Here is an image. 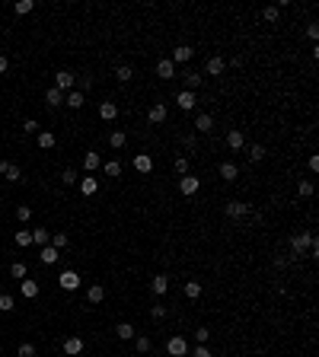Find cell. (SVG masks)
Returning <instances> with one entry per match:
<instances>
[{
	"label": "cell",
	"instance_id": "25",
	"mask_svg": "<svg viewBox=\"0 0 319 357\" xmlns=\"http://www.w3.org/2000/svg\"><path fill=\"white\" fill-rule=\"evenodd\" d=\"M32 10H35V0H16V3H13L16 16H26V13H32Z\"/></svg>",
	"mask_w": 319,
	"mask_h": 357
},
{
	"label": "cell",
	"instance_id": "52",
	"mask_svg": "<svg viewBox=\"0 0 319 357\" xmlns=\"http://www.w3.org/2000/svg\"><path fill=\"white\" fill-rule=\"evenodd\" d=\"M207 335H211L207 328H198V332H195V341H198V344H205V341H207Z\"/></svg>",
	"mask_w": 319,
	"mask_h": 357
},
{
	"label": "cell",
	"instance_id": "7",
	"mask_svg": "<svg viewBox=\"0 0 319 357\" xmlns=\"http://www.w3.org/2000/svg\"><path fill=\"white\" fill-rule=\"evenodd\" d=\"M58 284H61L64 290H77V287H80V274L67 268V271H61V274H58Z\"/></svg>",
	"mask_w": 319,
	"mask_h": 357
},
{
	"label": "cell",
	"instance_id": "47",
	"mask_svg": "<svg viewBox=\"0 0 319 357\" xmlns=\"http://www.w3.org/2000/svg\"><path fill=\"white\" fill-rule=\"evenodd\" d=\"M23 131H26V134H38L42 128H38V122H35V118H29V122H23Z\"/></svg>",
	"mask_w": 319,
	"mask_h": 357
},
{
	"label": "cell",
	"instance_id": "12",
	"mask_svg": "<svg viewBox=\"0 0 319 357\" xmlns=\"http://www.w3.org/2000/svg\"><path fill=\"white\" fill-rule=\"evenodd\" d=\"M195 102H198L195 93H189V90H182L179 96H175V106L182 109V112H191V109H195Z\"/></svg>",
	"mask_w": 319,
	"mask_h": 357
},
{
	"label": "cell",
	"instance_id": "43",
	"mask_svg": "<svg viewBox=\"0 0 319 357\" xmlns=\"http://www.w3.org/2000/svg\"><path fill=\"white\" fill-rule=\"evenodd\" d=\"M106 175L118 179V175H122V163H118V160H109V163H106Z\"/></svg>",
	"mask_w": 319,
	"mask_h": 357
},
{
	"label": "cell",
	"instance_id": "24",
	"mask_svg": "<svg viewBox=\"0 0 319 357\" xmlns=\"http://www.w3.org/2000/svg\"><path fill=\"white\" fill-rule=\"evenodd\" d=\"M96 188H99L96 175H83V179H80V191H83V195H96Z\"/></svg>",
	"mask_w": 319,
	"mask_h": 357
},
{
	"label": "cell",
	"instance_id": "37",
	"mask_svg": "<svg viewBox=\"0 0 319 357\" xmlns=\"http://www.w3.org/2000/svg\"><path fill=\"white\" fill-rule=\"evenodd\" d=\"M185 296H189V300H198V296H201V284H198V281H185Z\"/></svg>",
	"mask_w": 319,
	"mask_h": 357
},
{
	"label": "cell",
	"instance_id": "3",
	"mask_svg": "<svg viewBox=\"0 0 319 357\" xmlns=\"http://www.w3.org/2000/svg\"><path fill=\"white\" fill-rule=\"evenodd\" d=\"M166 354L169 357H185L189 354V341H185L182 335H173V338L166 341Z\"/></svg>",
	"mask_w": 319,
	"mask_h": 357
},
{
	"label": "cell",
	"instance_id": "38",
	"mask_svg": "<svg viewBox=\"0 0 319 357\" xmlns=\"http://www.w3.org/2000/svg\"><path fill=\"white\" fill-rule=\"evenodd\" d=\"M249 160L252 163H262V160H265V147H262V144H252L249 147Z\"/></svg>",
	"mask_w": 319,
	"mask_h": 357
},
{
	"label": "cell",
	"instance_id": "40",
	"mask_svg": "<svg viewBox=\"0 0 319 357\" xmlns=\"http://www.w3.org/2000/svg\"><path fill=\"white\" fill-rule=\"evenodd\" d=\"M61 182H64V185H74V182H80V175H77V169H74V166H67V169L61 172Z\"/></svg>",
	"mask_w": 319,
	"mask_h": 357
},
{
	"label": "cell",
	"instance_id": "2",
	"mask_svg": "<svg viewBox=\"0 0 319 357\" xmlns=\"http://www.w3.org/2000/svg\"><path fill=\"white\" fill-rule=\"evenodd\" d=\"M223 214H227L230 220H243V217H249V204H246V201H227V204H223Z\"/></svg>",
	"mask_w": 319,
	"mask_h": 357
},
{
	"label": "cell",
	"instance_id": "54",
	"mask_svg": "<svg viewBox=\"0 0 319 357\" xmlns=\"http://www.w3.org/2000/svg\"><path fill=\"white\" fill-rule=\"evenodd\" d=\"M7 67H10V61H7V54H0V74H7Z\"/></svg>",
	"mask_w": 319,
	"mask_h": 357
},
{
	"label": "cell",
	"instance_id": "32",
	"mask_svg": "<svg viewBox=\"0 0 319 357\" xmlns=\"http://www.w3.org/2000/svg\"><path fill=\"white\" fill-rule=\"evenodd\" d=\"M16 246H19V249L32 246V230H16Z\"/></svg>",
	"mask_w": 319,
	"mask_h": 357
},
{
	"label": "cell",
	"instance_id": "49",
	"mask_svg": "<svg viewBox=\"0 0 319 357\" xmlns=\"http://www.w3.org/2000/svg\"><path fill=\"white\" fill-rule=\"evenodd\" d=\"M77 83H80V93L93 90V77H77Z\"/></svg>",
	"mask_w": 319,
	"mask_h": 357
},
{
	"label": "cell",
	"instance_id": "27",
	"mask_svg": "<svg viewBox=\"0 0 319 357\" xmlns=\"http://www.w3.org/2000/svg\"><path fill=\"white\" fill-rule=\"evenodd\" d=\"M182 77H185V90H189V93H195L198 86H201V77H198L195 70H185Z\"/></svg>",
	"mask_w": 319,
	"mask_h": 357
},
{
	"label": "cell",
	"instance_id": "41",
	"mask_svg": "<svg viewBox=\"0 0 319 357\" xmlns=\"http://www.w3.org/2000/svg\"><path fill=\"white\" fill-rule=\"evenodd\" d=\"M313 191H316V188H313L310 179H300V185H297V195H300V198H310Z\"/></svg>",
	"mask_w": 319,
	"mask_h": 357
},
{
	"label": "cell",
	"instance_id": "5",
	"mask_svg": "<svg viewBox=\"0 0 319 357\" xmlns=\"http://www.w3.org/2000/svg\"><path fill=\"white\" fill-rule=\"evenodd\" d=\"M191 58H195V48H191V45H175L169 61H173V64H189Z\"/></svg>",
	"mask_w": 319,
	"mask_h": 357
},
{
	"label": "cell",
	"instance_id": "14",
	"mask_svg": "<svg viewBox=\"0 0 319 357\" xmlns=\"http://www.w3.org/2000/svg\"><path fill=\"white\" fill-rule=\"evenodd\" d=\"M214 128V118L207 112H198V118H195V131L198 134H207V131Z\"/></svg>",
	"mask_w": 319,
	"mask_h": 357
},
{
	"label": "cell",
	"instance_id": "51",
	"mask_svg": "<svg viewBox=\"0 0 319 357\" xmlns=\"http://www.w3.org/2000/svg\"><path fill=\"white\" fill-rule=\"evenodd\" d=\"M191 357H214V354H211V351H207V348H205V344H198V348H195V351H191Z\"/></svg>",
	"mask_w": 319,
	"mask_h": 357
},
{
	"label": "cell",
	"instance_id": "53",
	"mask_svg": "<svg viewBox=\"0 0 319 357\" xmlns=\"http://www.w3.org/2000/svg\"><path fill=\"white\" fill-rule=\"evenodd\" d=\"M306 35H310L313 42H316V38H319V26H316V23H310V26H306Z\"/></svg>",
	"mask_w": 319,
	"mask_h": 357
},
{
	"label": "cell",
	"instance_id": "34",
	"mask_svg": "<svg viewBox=\"0 0 319 357\" xmlns=\"http://www.w3.org/2000/svg\"><path fill=\"white\" fill-rule=\"evenodd\" d=\"M115 332H118V338H122V341L134 338V326H131V322H118V328H115Z\"/></svg>",
	"mask_w": 319,
	"mask_h": 357
},
{
	"label": "cell",
	"instance_id": "35",
	"mask_svg": "<svg viewBox=\"0 0 319 357\" xmlns=\"http://www.w3.org/2000/svg\"><path fill=\"white\" fill-rule=\"evenodd\" d=\"M16 220H19V223H29L32 220V207L29 204H16Z\"/></svg>",
	"mask_w": 319,
	"mask_h": 357
},
{
	"label": "cell",
	"instance_id": "44",
	"mask_svg": "<svg viewBox=\"0 0 319 357\" xmlns=\"http://www.w3.org/2000/svg\"><path fill=\"white\" fill-rule=\"evenodd\" d=\"M134 348L137 351H150V338H147V335H134Z\"/></svg>",
	"mask_w": 319,
	"mask_h": 357
},
{
	"label": "cell",
	"instance_id": "13",
	"mask_svg": "<svg viewBox=\"0 0 319 357\" xmlns=\"http://www.w3.org/2000/svg\"><path fill=\"white\" fill-rule=\"evenodd\" d=\"M99 166H102V160H99V153H96V150L83 153V169H86V175H93Z\"/></svg>",
	"mask_w": 319,
	"mask_h": 357
},
{
	"label": "cell",
	"instance_id": "16",
	"mask_svg": "<svg viewBox=\"0 0 319 357\" xmlns=\"http://www.w3.org/2000/svg\"><path fill=\"white\" fill-rule=\"evenodd\" d=\"M198 185H201V182H198L195 175H182V179H179V191H182V195H195Z\"/></svg>",
	"mask_w": 319,
	"mask_h": 357
},
{
	"label": "cell",
	"instance_id": "48",
	"mask_svg": "<svg viewBox=\"0 0 319 357\" xmlns=\"http://www.w3.org/2000/svg\"><path fill=\"white\" fill-rule=\"evenodd\" d=\"M19 357H35V344H19Z\"/></svg>",
	"mask_w": 319,
	"mask_h": 357
},
{
	"label": "cell",
	"instance_id": "42",
	"mask_svg": "<svg viewBox=\"0 0 319 357\" xmlns=\"http://www.w3.org/2000/svg\"><path fill=\"white\" fill-rule=\"evenodd\" d=\"M262 16H265V23H278V16H281V7H265V10H262Z\"/></svg>",
	"mask_w": 319,
	"mask_h": 357
},
{
	"label": "cell",
	"instance_id": "45",
	"mask_svg": "<svg viewBox=\"0 0 319 357\" xmlns=\"http://www.w3.org/2000/svg\"><path fill=\"white\" fill-rule=\"evenodd\" d=\"M115 77H118V80H122V83H125V80H131V77H134V70H131L128 64H122V67L115 70Z\"/></svg>",
	"mask_w": 319,
	"mask_h": 357
},
{
	"label": "cell",
	"instance_id": "28",
	"mask_svg": "<svg viewBox=\"0 0 319 357\" xmlns=\"http://www.w3.org/2000/svg\"><path fill=\"white\" fill-rule=\"evenodd\" d=\"M236 175H239V169H236V163H221V179H227V182H233Z\"/></svg>",
	"mask_w": 319,
	"mask_h": 357
},
{
	"label": "cell",
	"instance_id": "22",
	"mask_svg": "<svg viewBox=\"0 0 319 357\" xmlns=\"http://www.w3.org/2000/svg\"><path fill=\"white\" fill-rule=\"evenodd\" d=\"M243 144H246L243 131H230V134H227V147H230V150H243Z\"/></svg>",
	"mask_w": 319,
	"mask_h": 357
},
{
	"label": "cell",
	"instance_id": "10",
	"mask_svg": "<svg viewBox=\"0 0 319 357\" xmlns=\"http://www.w3.org/2000/svg\"><path fill=\"white\" fill-rule=\"evenodd\" d=\"M147 122H150V124L166 122V106H163V102H153V106L147 109Z\"/></svg>",
	"mask_w": 319,
	"mask_h": 357
},
{
	"label": "cell",
	"instance_id": "1",
	"mask_svg": "<svg viewBox=\"0 0 319 357\" xmlns=\"http://www.w3.org/2000/svg\"><path fill=\"white\" fill-rule=\"evenodd\" d=\"M313 246H316V236H313L310 230H303V233H297L294 239H290V252H294V255H306Z\"/></svg>",
	"mask_w": 319,
	"mask_h": 357
},
{
	"label": "cell",
	"instance_id": "39",
	"mask_svg": "<svg viewBox=\"0 0 319 357\" xmlns=\"http://www.w3.org/2000/svg\"><path fill=\"white\" fill-rule=\"evenodd\" d=\"M16 310V300L10 294H0V312H13Z\"/></svg>",
	"mask_w": 319,
	"mask_h": 357
},
{
	"label": "cell",
	"instance_id": "9",
	"mask_svg": "<svg viewBox=\"0 0 319 357\" xmlns=\"http://www.w3.org/2000/svg\"><path fill=\"white\" fill-rule=\"evenodd\" d=\"M157 77H160V80H173V77H175V64L169 61V58H160V61H157Z\"/></svg>",
	"mask_w": 319,
	"mask_h": 357
},
{
	"label": "cell",
	"instance_id": "50",
	"mask_svg": "<svg viewBox=\"0 0 319 357\" xmlns=\"http://www.w3.org/2000/svg\"><path fill=\"white\" fill-rule=\"evenodd\" d=\"M150 316H153V319H163V316H166V306H150Z\"/></svg>",
	"mask_w": 319,
	"mask_h": 357
},
{
	"label": "cell",
	"instance_id": "30",
	"mask_svg": "<svg viewBox=\"0 0 319 357\" xmlns=\"http://www.w3.org/2000/svg\"><path fill=\"white\" fill-rule=\"evenodd\" d=\"M125 140H128V134H125V131H112V134H109V144H112L115 150H122Z\"/></svg>",
	"mask_w": 319,
	"mask_h": 357
},
{
	"label": "cell",
	"instance_id": "17",
	"mask_svg": "<svg viewBox=\"0 0 319 357\" xmlns=\"http://www.w3.org/2000/svg\"><path fill=\"white\" fill-rule=\"evenodd\" d=\"M38 259H42V265H54V262L61 259V252L54 249V246H42V252H38Z\"/></svg>",
	"mask_w": 319,
	"mask_h": 357
},
{
	"label": "cell",
	"instance_id": "36",
	"mask_svg": "<svg viewBox=\"0 0 319 357\" xmlns=\"http://www.w3.org/2000/svg\"><path fill=\"white\" fill-rule=\"evenodd\" d=\"M19 290H23V296H26V300L38 296V284H35V281H23V284H19Z\"/></svg>",
	"mask_w": 319,
	"mask_h": 357
},
{
	"label": "cell",
	"instance_id": "8",
	"mask_svg": "<svg viewBox=\"0 0 319 357\" xmlns=\"http://www.w3.org/2000/svg\"><path fill=\"white\" fill-rule=\"evenodd\" d=\"M64 354H67V357H80V354H83V338H77V335L64 338Z\"/></svg>",
	"mask_w": 319,
	"mask_h": 357
},
{
	"label": "cell",
	"instance_id": "29",
	"mask_svg": "<svg viewBox=\"0 0 319 357\" xmlns=\"http://www.w3.org/2000/svg\"><path fill=\"white\" fill-rule=\"evenodd\" d=\"M51 246H54L58 252L67 249V246H70V236H67V233H51Z\"/></svg>",
	"mask_w": 319,
	"mask_h": 357
},
{
	"label": "cell",
	"instance_id": "21",
	"mask_svg": "<svg viewBox=\"0 0 319 357\" xmlns=\"http://www.w3.org/2000/svg\"><path fill=\"white\" fill-rule=\"evenodd\" d=\"M45 102H48L51 109L64 106V93H61V90H54V86H51V90H45Z\"/></svg>",
	"mask_w": 319,
	"mask_h": 357
},
{
	"label": "cell",
	"instance_id": "6",
	"mask_svg": "<svg viewBox=\"0 0 319 357\" xmlns=\"http://www.w3.org/2000/svg\"><path fill=\"white\" fill-rule=\"evenodd\" d=\"M205 70H207V77H221L223 70H227V61H223L221 54H211L207 64H205Z\"/></svg>",
	"mask_w": 319,
	"mask_h": 357
},
{
	"label": "cell",
	"instance_id": "23",
	"mask_svg": "<svg viewBox=\"0 0 319 357\" xmlns=\"http://www.w3.org/2000/svg\"><path fill=\"white\" fill-rule=\"evenodd\" d=\"M86 300H90V303H102V300H106V287H102V284H93V287L86 290Z\"/></svg>",
	"mask_w": 319,
	"mask_h": 357
},
{
	"label": "cell",
	"instance_id": "20",
	"mask_svg": "<svg viewBox=\"0 0 319 357\" xmlns=\"http://www.w3.org/2000/svg\"><path fill=\"white\" fill-rule=\"evenodd\" d=\"M64 102H67V106H70V109H83V102H86V96H83V93H80V90H70V93H67V96H64Z\"/></svg>",
	"mask_w": 319,
	"mask_h": 357
},
{
	"label": "cell",
	"instance_id": "15",
	"mask_svg": "<svg viewBox=\"0 0 319 357\" xmlns=\"http://www.w3.org/2000/svg\"><path fill=\"white\" fill-rule=\"evenodd\" d=\"M150 290H153L157 296H163V294L169 290V274H157V278L150 281Z\"/></svg>",
	"mask_w": 319,
	"mask_h": 357
},
{
	"label": "cell",
	"instance_id": "19",
	"mask_svg": "<svg viewBox=\"0 0 319 357\" xmlns=\"http://www.w3.org/2000/svg\"><path fill=\"white\" fill-rule=\"evenodd\" d=\"M35 140H38V147H42V150H51V147L58 144V137H54L51 131H38V134H35Z\"/></svg>",
	"mask_w": 319,
	"mask_h": 357
},
{
	"label": "cell",
	"instance_id": "18",
	"mask_svg": "<svg viewBox=\"0 0 319 357\" xmlns=\"http://www.w3.org/2000/svg\"><path fill=\"white\" fill-rule=\"evenodd\" d=\"M0 172L7 175L10 182H19V179H23V172H19V166H13V163H7V160H0Z\"/></svg>",
	"mask_w": 319,
	"mask_h": 357
},
{
	"label": "cell",
	"instance_id": "26",
	"mask_svg": "<svg viewBox=\"0 0 319 357\" xmlns=\"http://www.w3.org/2000/svg\"><path fill=\"white\" fill-rule=\"evenodd\" d=\"M99 115H102V122H112L115 115H118V106H115V102H102V106H99Z\"/></svg>",
	"mask_w": 319,
	"mask_h": 357
},
{
	"label": "cell",
	"instance_id": "33",
	"mask_svg": "<svg viewBox=\"0 0 319 357\" xmlns=\"http://www.w3.org/2000/svg\"><path fill=\"white\" fill-rule=\"evenodd\" d=\"M10 274H13L16 281H23L26 274H29V268H26V262H13V265H10Z\"/></svg>",
	"mask_w": 319,
	"mask_h": 357
},
{
	"label": "cell",
	"instance_id": "11",
	"mask_svg": "<svg viewBox=\"0 0 319 357\" xmlns=\"http://www.w3.org/2000/svg\"><path fill=\"white\" fill-rule=\"evenodd\" d=\"M134 169H137V172H144V175H150L153 172V156H150V153H137V156H134Z\"/></svg>",
	"mask_w": 319,
	"mask_h": 357
},
{
	"label": "cell",
	"instance_id": "31",
	"mask_svg": "<svg viewBox=\"0 0 319 357\" xmlns=\"http://www.w3.org/2000/svg\"><path fill=\"white\" fill-rule=\"evenodd\" d=\"M32 243H35V246H48V243H51V233H48V230H32Z\"/></svg>",
	"mask_w": 319,
	"mask_h": 357
},
{
	"label": "cell",
	"instance_id": "4",
	"mask_svg": "<svg viewBox=\"0 0 319 357\" xmlns=\"http://www.w3.org/2000/svg\"><path fill=\"white\" fill-rule=\"evenodd\" d=\"M74 83H77V77L70 74V70H58V74H54V90L70 93V90H74Z\"/></svg>",
	"mask_w": 319,
	"mask_h": 357
},
{
	"label": "cell",
	"instance_id": "46",
	"mask_svg": "<svg viewBox=\"0 0 319 357\" xmlns=\"http://www.w3.org/2000/svg\"><path fill=\"white\" fill-rule=\"evenodd\" d=\"M173 166H175V172H179V175H189V160H185V156H179Z\"/></svg>",
	"mask_w": 319,
	"mask_h": 357
}]
</instances>
